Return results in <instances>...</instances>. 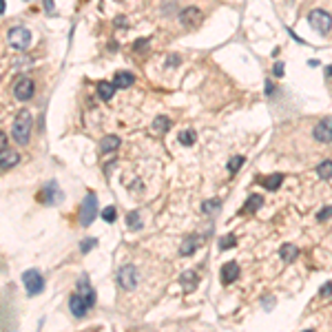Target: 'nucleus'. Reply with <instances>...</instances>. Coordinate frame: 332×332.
<instances>
[{
    "label": "nucleus",
    "instance_id": "nucleus-1",
    "mask_svg": "<svg viewBox=\"0 0 332 332\" xmlns=\"http://www.w3.org/2000/svg\"><path fill=\"white\" fill-rule=\"evenodd\" d=\"M31 124H34V120H31L29 111H20L18 116H16L14 126H11V135H14V140L18 142L20 146H24L27 142H29V137H31Z\"/></svg>",
    "mask_w": 332,
    "mask_h": 332
},
{
    "label": "nucleus",
    "instance_id": "nucleus-2",
    "mask_svg": "<svg viewBox=\"0 0 332 332\" xmlns=\"http://www.w3.org/2000/svg\"><path fill=\"white\" fill-rule=\"evenodd\" d=\"M308 22H310V27H312L317 34H321V36H326L328 31L332 29V16L328 14V11H323V9H312L308 14Z\"/></svg>",
    "mask_w": 332,
    "mask_h": 332
},
{
    "label": "nucleus",
    "instance_id": "nucleus-3",
    "mask_svg": "<svg viewBox=\"0 0 332 332\" xmlns=\"http://www.w3.org/2000/svg\"><path fill=\"white\" fill-rule=\"evenodd\" d=\"M96 217H98V197L93 193H89L80 204V224L82 226H91Z\"/></svg>",
    "mask_w": 332,
    "mask_h": 332
},
{
    "label": "nucleus",
    "instance_id": "nucleus-4",
    "mask_svg": "<svg viewBox=\"0 0 332 332\" xmlns=\"http://www.w3.org/2000/svg\"><path fill=\"white\" fill-rule=\"evenodd\" d=\"M22 284L27 288V294L36 297V294H40L44 290V277L40 274V270H27L22 274Z\"/></svg>",
    "mask_w": 332,
    "mask_h": 332
},
{
    "label": "nucleus",
    "instance_id": "nucleus-5",
    "mask_svg": "<svg viewBox=\"0 0 332 332\" xmlns=\"http://www.w3.org/2000/svg\"><path fill=\"white\" fill-rule=\"evenodd\" d=\"M7 40H9V44L16 51H27V47H29V42H31V34H29V29H24V27H14V29L7 34Z\"/></svg>",
    "mask_w": 332,
    "mask_h": 332
},
{
    "label": "nucleus",
    "instance_id": "nucleus-6",
    "mask_svg": "<svg viewBox=\"0 0 332 332\" xmlns=\"http://www.w3.org/2000/svg\"><path fill=\"white\" fill-rule=\"evenodd\" d=\"M117 284L124 290H133L135 286H137V268L131 264L122 266V268L117 270Z\"/></svg>",
    "mask_w": 332,
    "mask_h": 332
},
{
    "label": "nucleus",
    "instance_id": "nucleus-7",
    "mask_svg": "<svg viewBox=\"0 0 332 332\" xmlns=\"http://www.w3.org/2000/svg\"><path fill=\"white\" fill-rule=\"evenodd\" d=\"M34 91H36L34 80H29V78H20V80L14 84V98L18 102L31 100V98H34Z\"/></svg>",
    "mask_w": 332,
    "mask_h": 332
},
{
    "label": "nucleus",
    "instance_id": "nucleus-8",
    "mask_svg": "<svg viewBox=\"0 0 332 332\" xmlns=\"http://www.w3.org/2000/svg\"><path fill=\"white\" fill-rule=\"evenodd\" d=\"M202 20H204V16L197 7H188V9H184L182 14H179V22H182L186 29H197L199 24H202Z\"/></svg>",
    "mask_w": 332,
    "mask_h": 332
},
{
    "label": "nucleus",
    "instance_id": "nucleus-9",
    "mask_svg": "<svg viewBox=\"0 0 332 332\" xmlns=\"http://www.w3.org/2000/svg\"><path fill=\"white\" fill-rule=\"evenodd\" d=\"M312 135H314V140L321 142V144L330 142L332 140V117H323V120H319L317 126L312 129Z\"/></svg>",
    "mask_w": 332,
    "mask_h": 332
},
{
    "label": "nucleus",
    "instance_id": "nucleus-10",
    "mask_svg": "<svg viewBox=\"0 0 332 332\" xmlns=\"http://www.w3.org/2000/svg\"><path fill=\"white\" fill-rule=\"evenodd\" d=\"M69 310H71V314L76 319H82V317H87V310H91V308H89V303L84 301V297H82L80 293H76L69 297Z\"/></svg>",
    "mask_w": 332,
    "mask_h": 332
},
{
    "label": "nucleus",
    "instance_id": "nucleus-11",
    "mask_svg": "<svg viewBox=\"0 0 332 332\" xmlns=\"http://www.w3.org/2000/svg\"><path fill=\"white\" fill-rule=\"evenodd\" d=\"M78 293L84 297V301L89 303V308H93V306H96V290L91 288L87 274H82L80 279H78Z\"/></svg>",
    "mask_w": 332,
    "mask_h": 332
},
{
    "label": "nucleus",
    "instance_id": "nucleus-12",
    "mask_svg": "<svg viewBox=\"0 0 332 332\" xmlns=\"http://www.w3.org/2000/svg\"><path fill=\"white\" fill-rule=\"evenodd\" d=\"M219 277L224 284H233V281H237V277H239V264L237 261H228V264L221 266L219 270Z\"/></svg>",
    "mask_w": 332,
    "mask_h": 332
},
{
    "label": "nucleus",
    "instance_id": "nucleus-13",
    "mask_svg": "<svg viewBox=\"0 0 332 332\" xmlns=\"http://www.w3.org/2000/svg\"><path fill=\"white\" fill-rule=\"evenodd\" d=\"M62 197L64 195L56 182H49L47 186H44V204H58V202H62Z\"/></svg>",
    "mask_w": 332,
    "mask_h": 332
},
{
    "label": "nucleus",
    "instance_id": "nucleus-14",
    "mask_svg": "<svg viewBox=\"0 0 332 332\" xmlns=\"http://www.w3.org/2000/svg\"><path fill=\"white\" fill-rule=\"evenodd\" d=\"M18 162H20V155L16 153V151L2 149V153H0V169H2V171H9L11 166H16Z\"/></svg>",
    "mask_w": 332,
    "mask_h": 332
},
{
    "label": "nucleus",
    "instance_id": "nucleus-15",
    "mask_svg": "<svg viewBox=\"0 0 332 332\" xmlns=\"http://www.w3.org/2000/svg\"><path fill=\"white\" fill-rule=\"evenodd\" d=\"M197 246H199V237H197V235L186 237V239L182 241V246H179V255H182V257L193 255V253L197 251Z\"/></svg>",
    "mask_w": 332,
    "mask_h": 332
},
{
    "label": "nucleus",
    "instance_id": "nucleus-16",
    "mask_svg": "<svg viewBox=\"0 0 332 332\" xmlns=\"http://www.w3.org/2000/svg\"><path fill=\"white\" fill-rule=\"evenodd\" d=\"M113 82H116L117 89H129L135 82V76L131 71H117L116 76H113Z\"/></svg>",
    "mask_w": 332,
    "mask_h": 332
},
{
    "label": "nucleus",
    "instance_id": "nucleus-17",
    "mask_svg": "<svg viewBox=\"0 0 332 332\" xmlns=\"http://www.w3.org/2000/svg\"><path fill=\"white\" fill-rule=\"evenodd\" d=\"M179 281H182V288L186 290V293H193V290L197 288V274H195V270H186V273H182Z\"/></svg>",
    "mask_w": 332,
    "mask_h": 332
},
{
    "label": "nucleus",
    "instance_id": "nucleus-18",
    "mask_svg": "<svg viewBox=\"0 0 332 332\" xmlns=\"http://www.w3.org/2000/svg\"><path fill=\"white\" fill-rule=\"evenodd\" d=\"M120 146V137L117 135H104L100 140V151L102 153H113Z\"/></svg>",
    "mask_w": 332,
    "mask_h": 332
},
{
    "label": "nucleus",
    "instance_id": "nucleus-19",
    "mask_svg": "<svg viewBox=\"0 0 332 332\" xmlns=\"http://www.w3.org/2000/svg\"><path fill=\"white\" fill-rule=\"evenodd\" d=\"M279 257L286 261V264H290V261H294L299 257V248L294 244H284L279 248Z\"/></svg>",
    "mask_w": 332,
    "mask_h": 332
},
{
    "label": "nucleus",
    "instance_id": "nucleus-20",
    "mask_svg": "<svg viewBox=\"0 0 332 332\" xmlns=\"http://www.w3.org/2000/svg\"><path fill=\"white\" fill-rule=\"evenodd\" d=\"M261 186L266 188V191H277V188L284 184V175L281 173H274V175H268V177H264L261 179Z\"/></svg>",
    "mask_w": 332,
    "mask_h": 332
},
{
    "label": "nucleus",
    "instance_id": "nucleus-21",
    "mask_svg": "<svg viewBox=\"0 0 332 332\" xmlns=\"http://www.w3.org/2000/svg\"><path fill=\"white\" fill-rule=\"evenodd\" d=\"M116 82H100L98 84V96H100V100L109 102L111 98H113V93H116Z\"/></svg>",
    "mask_w": 332,
    "mask_h": 332
},
{
    "label": "nucleus",
    "instance_id": "nucleus-22",
    "mask_svg": "<svg viewBox=\"0 0 332 332\" xmlns=\"http://www.w3.org/2000/svg\"><path fill=\"white\" fill-rule=\"evenodd\" d=\"M261 204H264V197L255 193V195H251V197L246 199V204H244V213H255V211H259Z\"/></svg>",
    "mask_w": 332,
    "mask_h": 332
},
{
    "label": "nucleus",
    "instance_id": "nucleus-23",
    "mask_svg": "<svg viewBox=\"0 0 332 332\" xmlns=\"http://www.w3.org/2000/svg\"><path fill=\"white\" fill-rule=\"evenodd\" d=\"M317 175L321 179H332V159H323L317 166Z\"/></svg>",
    "mask_w": 332,
    "mask_h": 332
},
{
    "label": "nucleus",
    "instance_id": "nucleus-24",
    "mask_svg": "<svg viewBox=\"0 0 332 332\" xmlns=\"http://www.w3.org/2000/svg\"><path fill=\"white\" fill-rule=\"evenodd\" d=\"M171 129V120L166 116H159V117H155V122H153V131H157V133H166V131Z\"/></svg>",
    "mask_w": 332,
    "mask_h": 332
},
{
    "label": "nucleus",
    "instance_id": "nucleus-25",
    "mask_svg": "<svg viewBox=\"0 0 332 332\" xmlns=\"http://www.w3.org/2000/svg\"><path fill=\"white\" fill-rule=\"evenodd\" d=\"M219 206H221L219 199H206V202L202 204V213L204 215H215V213L219 211Z\"/></svg>",
    "mask_w": 332,
    "mask_h": 332
},
{
    "label": "nucleus",
    "instance_id": "nucleus-26",
    "mask_svg": "<svg viewBox=\"0 0 332 332\" xmlns=\"http://www.w3.org/2000/svg\"><path fill=\"white\" fill-rule=\"evenodd\" d=\"M126 224H129V228H131V231H140V228H142L140 213H137V211L129 213V215H126Z\"/></svg>",
    "mask_w": 332,
    "mask_h": 332
},
{
    "label": "nucleus",
    "instance_id": "nucleus-27",
    "mask_svg": "<svg viewBox=\"0 0 332 332\" xmlns=\"http://www.w3.org/2000/svg\"><path fill=\"white\" fill-rule=\"evenodd\" d=\"M244 162H246V159L241 157V155H235V157H231V162H228V173L235 175L237 171H239L241 166H244Z\"/></svg>",
    "mask_w": 332,
    "mask_h": 332
},
{
    "label": "nucleus",
    "instance_id": "nucleus-28",
    "mask_svg": "<svg viewBox=\"0 0 332 332\" xmlns=\"http://www.w3.org/2000/svg\"><path fill=\"white\" fill-rule=\"evenodd\" d=\"M179 144H184V146H193L195 144V131H182L179 133Z\"/></svg>",
    "mask_w": 332,
    "mask_h": 332
},
{
    "label": "nucleus",
    "instance_id": "nucleus-29",
    "mask_svg": "<svg viewBox=\"0 0 332 332\" xmlns=\"http://www.w3.org/2000/svg\"><path fill=\"white\" fill-rule=\"evenodd\" d=\"M237 246V239L235 235H226L219 239V251H231V248H235Z\"/></svg>",
    "mask_w": 332,
    "mask_h": 332
},
{
    "label": "nucleus",
    "instance_id": "nucleus-30",
    "mask_svg": "<svg viewBox=\"0 0 332 332\" xmlns=\"http://www.w3.org/2000/svg\"><path fill=\"white\" fill-rule=\"evenodd\" d=\"M96 246H98L96 237H87V239L80 241V253H84V255H87V253H91L93 248H96Z\"/></svg>",
    "mask_w": 332,
    "mask_h": 332
},
{
    "label": "nucleus",
    "instance_id": "nucleus-31",
    "mask_svg": "<svg viewBox=\"0 0 332 332\" xmlns=\"http://www.w3.org/2000/svg\"><path fill=\"white\" fill-rule=\"evenodd\" d=\"M102 219L104 221H116V206H106L104 211H102Z\"/></svg>",
    "mask_w": 332,
    "mask_h": 332
},
{
    "label": "nucleus",
    "instance_id": "nucleus-32",
    "mask_svg": "<svg viewBox=\"0 0 332 332\" xmlns=\"http://www.w3.org/2000/svg\"><path fill=\"white\" fill-rule=\"evenodd\" d=\"M330 217H332V206H326V208H321V211L317 213L319 221H326V219H330Z\"/></svg>",
    "mask_w": 332,
    "mask_h": 332
},
{
    "label": "nucleus",
    "instance_id": "nucleus-33",
    "mask_svg": "<svg viewBox=\"0 0 332 332\" xmlns=\"http://www.w3.org/2000/svg\"><path fill=\"white\" fill-rule=\"evenodd\" d=\"M42 5L49 16H56V2H53V0H42Z\"/></svg>",
    "mask_w": 332,
    "mask_h": 332
},
{
    "label": "nucleus",
    "instance_id": "nucleus-34",
    "mask_svg": "<svg viewBox=\"0 0 332 332\" xmlns=\"http://www.w3.org/2000/svg\"><path fill=\"white\" fill-rule=\"evenodd\" d=\"M273 71H274V76H277V78H281V76H284V71H286V69H284V62H274Z\"/></svg>",
    "mask_w": 332,
    "mask_h": 332
},
{
    "label": "nucleus",
    "instance_id": "nucleus-35",
    "mask_svg": "<svg viewBox=\"0 0 332 332\" xmlns=\"http://www.w3.org/2000/svg\"><path fill=\"white\" fill-rule=\"evenodd\" d=\"M179 64V56H169V58H166V67H177Z\"/></svg>",
    "mask_w": 332,
    "mask_h": 332
},
{
    "label": "nucleus",
    "instance_id": "nucleus-36",
    "mask_svg": "<svg viewBox=\"0 0 332 332\" xmlns=\"http://www.w3.org/2000/svg\"><path fill=\"white\" fill-rule=\"evenodd\" d=\"M330 294H332V284L321 286V297H330Z\"/></svg>",
    "mask_w": 332,
    "mask_h": 332
},
{
    "label": "nucleus",
    "instance_id": "nucleus-37",
    "mask_svg": "<svg viewBox=\"0 0 332 332\" xmlns=\"http://www.w3.org/2000/svg\"><path fill=\"white\" fill-rule=\"evenodd\" d=\"M273 91H274L273 82H270V80H266V96H273Z\"/></svg>",
    "mask_w": 332,
    "mask_h": 332
},
{
    "label": "nucleus",
    "instance_id": "nucleus-38",
    "mask_svg": "<svg viewBox=\"0 0 332 332\" xmlns=\"http://www.w3.org/2000/svg\"><path fill=\"white\" fill-rule=\"evenodd\" d=\"M146 44V40H137V42H135V49H142Z\"/></svg>",
    "mask_w": 332,
    "mask_h": 332
}]
</instances>
